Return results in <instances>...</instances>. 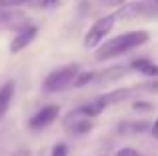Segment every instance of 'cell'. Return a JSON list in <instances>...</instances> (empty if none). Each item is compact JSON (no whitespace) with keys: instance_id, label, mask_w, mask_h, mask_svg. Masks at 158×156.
Returning a JSON list of instances; mask_svg holds the SVG:
<instances>
[{"instance_id":"1","label":"cell","mask_w":158,"mask_h":156,"mask_svg":"<svg viewBox=\"0 0 158 156\" xmlns=\"http://www.w3.org/2000/svg\"><path fill=\"white\" fill-rule=\"evenodd\" d=\"M148 38L150 36H148L146 30H132V32H124L120 36H114L112 40H108V42L98 46L96 60H110V58H116V56H122L126 52L146 44Z\"/></svg>"},{"instance_id":"2","label":"cell","mask_w":158,"mask_h":156,"mask_svg":"<svg viewBox=\"0 0 158 156\" xmlns=\"http://www.w3.org/2000/svg\"><path fill=\"white\" fill-rule=\"evenodd\" d=\"M80 72H78V64H66V66H60L56 70H52L50 74L44 78V92H60L66 86H70L74 82Z\"/></svg>"},{"instance_id":"3","label":"cell","mask_w":158,"mask_h":156,"mask_svg":"<svg viewBox=\"0 0 158 156\" xmlns=\"http://www.w3.org/2000/svg\"><path fill=\"white\" fill-rule=\"evenodd\" d=\"M114 24H116V14H108V16L98 18L96 22L90 26V30L86 32V36H84V46L88 48V50H90V48H98L102 40L110 34V30L114 28Z\"/></svg>"},{"instance_id":"4","label":"cell","mask_w":158,"mask_h":156,"mask_svg":"<svg viewBox=\"0 0 158 156\" xmlns=\"http://www.w3.org/2000/svg\"><path fill=\"white\" fill-rule=\"evenodd\" d=\"M28 26V18L22 10H16L14 6L0 8V30H16Z\"/></svg>"},{"instance_id":"5","label":"cell","mask_w":158,"mask_h":156,"mask_svg":"<svg viewBox=\"0 0 158 156\" xmlns=\"http://www.w3.org/2000/svg\"><path fill=\"white\" fill-rule=\"evenodd\" d=\"M64 128H66V132L74 134V136H80V134H86L92 130V120H90V116H84L78 110H72L64 120Z\"/></svg>"},{"instance_id":"6","label":"cell","mask_w":158,"mask_h":156,"mask_svg":"<svg viewBox=\"0 0 158 156\" xmlns=\"http://www.w3.org/2000/svg\"><path fill=\"white\" fill-rule=\"evenodd\" d=\"M58 114H60V108H58L56 104H48V106H44V108H40L38 112L30 118L28 126H30L32 130H42V128H46L48 124H52V122L56 120Z\"/></svg>"},{"instance_id":"7","label":"cell","mask_w":158,"mask_h":156,"mask_svg":"<svg viewBox=\"0 0 158 156\" xmlns=\"http://www.w3.org/2000/svg\"><path fill=\"white\" fill-rule=\"evenodd\" d=\"M36 34H38V28H36L34 24H28V26L20 28V30L16 32V36L12 38V42H10V52L16 54V52L24 50V48L36 38Z\"/></svg>"},{"instance_id":"8","label":"cell","mask_w":158,"mask_h":156,"mask_svg":"<svg viewBox=\"0 0 158 156\" xmlns=\"http://www.w3.org/2000/svg\"><path fill=\"white\" fill-rule=\"evenodd\" d=\"M130 68H134L136 72H140V74H146V76L158 78V64L150 62V60H146V58H138V60H134V62L130 64Z\"/></svg>"},{"instance_id":"9","label":"cell","mask_w":158,"mask_h":156,"mask_svg":"<svg viewBox=\"0 0 158 156\" xmlns=\"http://www.w3.org/2000/svg\"><path fill=\"white\" fill-rule=\"evenodd\" d=\"M12 96H14V80H8L0 88V116L8 110V106L12 102Z\"/></svg>"},{"instance_id":"10","label":"cell","mask_w":158,"mask_h":156,"mask_svg":"<svg viewBox=\"0 0 158 156\" xmlns=\"http://www.w3.org/2000/svg\"><path fill=\"white\" fill-rule=\"evenodd\" d=\"M128 68L124 66H116V68H108L104 72H94V80L92 82H110V80H116V78L124 76Z\"/></svg>"},{"instance_id":"11","label":"cell","mask_w":158,"mask_h":156,"mask_svg":"<svg viewBox=\"0 0 158 156\" xmlns=\"http://www.w3.org/2000/svg\"><path fill=\"white\" fill-rule=\"evenodd\" d=\"M148 8L144 6L142 2H130L126 4V6H122L118 10V14H116V18H134V16L142 14V12H146Z\"/></svg>"},{"instance_id":"12","label":"cell","mask_w":158,"mask_h":156,"mask_svg":"<svg viewBox=\"0 0 158 156\" xmlns=\"http://www.w3.org/2000/svg\"><path fill=\"white\" fill-rule=\"evenodd\" d=\"M146 128H148V124L144 120H140V122H122V124L118 126V132L120 134H140Z\"/></svg>"},{"instance_id":"13","label":"cell","mask_w":158,"mask_h":156,"mask_svg":"<svg viewBox=\"0 0 158 156\" xmlns=\"http://www.w3.org/2000/svg\"><path fill=\"white\" fill-rule=\"evenodd\" d=\"M52 156H68V148H66V144H62V142H58V144H54L52 148Z\"/></svg>"},{"instance_id":"14","label":"cell","mask_w":158,"mask_h":156,"mask_svg":"<svg viewBox=\"0 0 158 156\" xmlns=\"http://www.w3.org/2000/svg\"><path fill=\"white\" fill-rule=\"evenodd\" d=\"M132 108H134L136 112H150L154 106H152L150 102H134V106H132Z\"/></svg>"},{"instance_id":"15","label":"cell","mask_w":158,"mask_h":156,"mask_svg":"<svg viewBox=\"0 0 158 156\" xmlns=\"http://www.w3.org/2000/svg\"><path fill=\"white\" fill-rule=\"evenodd\" d=\"M28 4V0H0V8H10V6H22Z\"/></svg>"},{"instance_id":"16","label":"cell","mask_w":158,"mask_h":156,"mask_svg":"<svg viewBox=\"0 0 158 156\" xmlns=\"http://www.w3.org/2000/svg\"><path fill=\"white\" fill-rule=\"evenodd\" d=\"M30 6H40V8H48V6H54L56 0H28Z\"/></svg>"},{"instance_id":"17","label":"cell","mask_w":158,"mask_h":156,"mask_svg":"<svg viewBox=\"0 0 158 156\" xmlns=\"http://www.w3.org/2000/svg\"><path fill=\"white\" fill-rule=\"evenodd\" d=\"M114 156H140V152L136 148H120Z\"/></svg>"},{"instance_id":"18","label":"cell","mask_w":158,"mask_h":156,"mask_svg":"<svg viewBox=\"0 0 158 156\" xmlns=\"http://www.w3.org/2000/svg\"><path fill=\"white\" fill-rule=\"evenodd\" d=\"M124 0H102V4H106V6H120Z\"/></svg>"},{"instance_id":"19","label":"cell","mask_w":158,"mask_h":156,"mask_svg":"<svg viewBox=\"0 0 158 156\" xmlns=\"http://www.w3.org/2000/svg\"><path fill=\"white\" fill-rule=\"evenodd\" d=\"M152 136H154L156 140H158V118L154 120V124H152Z\"/></svg>"},{"instance_id":"20","label":"cell","mask_w":158,"mask_h":156,"mask_svg":"<svg viewBox=\"0 0 158 156\" xmlns=\"http://www.w3.org/2000/svg\"><path fill=\"white\" fill-rule=\"evenodd\" d=\"M154 2H156V4H158V0H154Z\"/></svg>"}]
</instances>
